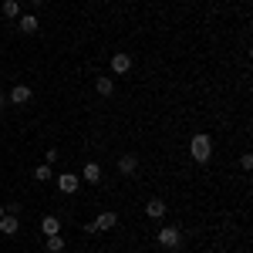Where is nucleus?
Wrapping results in <instances>:
<instances>
[{"label": "nucleus", "instance_id": "f257e3e1", "mask_svg": "<svg viewBox=\"0 0 253 253\" xmlns=\"http://www.w3.org/2000/svg\"><path fill=\"white\" fill-rule=\"evenodd\" d=\"M189 156H193V162L206 166V162L213 159V138L206 135V132H196V135L189 138Z\"/></svg>", "mask_w": 253, "mask_h": 253}, {"label": "nucleus", "instance_id": "f03ea898", "mask_svg": "<svg viewBox=\"0 0 253 253\" xmlns=\"http://www.w3.org/2000/svg\"><path fill=\"white\" fill-rule=\"evenodd\" d=\"M159 247H166V250H179V247H182V233H179V226H162V230H159Z\"/></svg>", "mask_w": 253, "mask_h": 253}, {"label": "nucleus", "instance_id": "7ed1b4c3", "mask_svg": "<svg viewBox=\"0 0 253 253\" xmlns=\"http://www.w3.org/2000/svg\"><path fill=\"white\" fill-rule=\"evenodd\" d=\"M31 98H34V91H31L27 84H14L10 95H7V101H10V105H27Z\"/></svg>", "mask_w": 253, "mask_h": 253}, {"label": "nucleus", "instance_id": "20e7f679", "mask_svg": "<svg viewBox=\"0 0 253 253\" xmlns=\"http://www.w3.org/2000/svg\"><path fill=\"white\" fill-rule=\"evenodd\" d=\"M128 71H132V58L125 51L112 54V75H128Z\"/></svg>", "mask_w": 253, "mask_h": 253}, {"label": "nucleus", "instance_id": "39448f33", "mask_svg": "<svg viewBox=\"0 0 253 253\" xmlns=\"http://www.w3.org/2000/svg\"><path fill=\"white\" fill-rule=\"evenodd\" d=\"M78 186H81V179H78L75 172L58 175V189H61V193H68V196H71V193H78Z\"/></svg>", "mask_w": 253, "mask_h": 253}, {"label": "nucleus", "instance_id": "423d86ee", "mask_svg": "<svg viewBox=\"0 0 253 253\" xmlns=\"http://www.w3.org/2000/svg\"><path fill=\"white\" fill-rule=\"evenodd\" d=\"M17 230H20L17 213H3V216H0V233H3V236H14Z\"/></svg>", "mask_w": 253, "mask_h": 253}, {"label": "nucleus", "instance_id": "0eeeda50", "mask_svg": "<svg viewBox=\"0 0 253 253\" xmlns=\"http://www.w3.org/2000/svg\"><path fill=\"white\" fill-rule=\"evenodd\" d=\"M17 27L24 31V34H38L41 17H38V14H20V17H17Z\"/></svg>", "mask_w": 253, "mask_h": 253}, {"label": "nucleus", "instance_id": "6e6552de", "mask_svg": "<svg viewBox=\"0 0 253 253\" xmlns=\"http://www.w3.org/2000/svg\"><path fill=\"white\" fill-rule=\"evenodd\" d=\"M115 223H118L115 213H98V219L91 223V230H95V233H101V230H115Z\"/></svg>", "mask_w": 253, "mask_h": 253}, {"label": "nucleus", "instance_id": "1a4fd4ad", "mask_svg": "<svg viewBox=\"0 0 253 253\" xmlns=\"http://www.w3.org/2000/svg\"><path fill=\"white\" fill-rule=\"evenodd\" d=\"M95 91L101 98H112V95H115V81L108 78V75H98V78H95Z\"/></svg>", "mask_w": 253, "mask_h": 253}, {"label": "nucleus", "instance_id": "9d476101", "mask_svg": "<svg viewBox=\"0 0 253 253\" xmlns=\"http://www.w3.org/2000/svg\"><path fill=\"white\" fill-rule=\"evenodd\" d=\"M118 172H122V175H135L138 172V156H132V152L122 156V159H118Z\"/></svg>", "mask_w": 253, "mask_h": 253}, {"label": "nucleus", "instance_id": "9b49d317", "mask_svg": "<svg viewBox=\"0 0 253 253\" xmlns=\"http://www.w3.org/2000/svg\"><path fill=\"white\" fill-rule=\"evenodd\" d=\"M81 179H84V182H101V166H98V162H84V169H81Z\"/></svg>", "mask_w": 253, "mask_h": 253}, {"label": "nucleus", "instance_id": "f8f14e48", "mask_svg": "<svg viewBox=\"0 0 253 253\" xmlns=\"http://www.w3.org/2000/svg\"><path fill=\"white\" fill-rule=\"evenodd\" d=\"M41 233L44 236H58L61 233V219L58 216H44V219H41Z\"/></svg>", "mask_w": 253, "mask_h": 253}, {"label": "nucleus", "instance_id": "ddd939ff", "mask_svg": "<svg viewBox=\"0 0 253 253\" xmlns=\"http://www.w3.org/2000/svg\"><path fill=\"white\" fill-rule=\"evenodd\" d=\"M145 216H149V219H162V216H166V203H162V199H149V203H145Z\"/></svg>", "mask_w": 253, "mask_h": 253}, {"label": "nucleus", "instance_id": "4468645a", "mask_svg": "<svg viewBox=\"0 0 253 253\" xmlns=\"http://www.w3.org/2000/svg\"><path fill=\"white\" fill-rule=\"evenodd\" d=\"M34 179H38V182H51V179H54V172H51V166H47V162H41L38 169H34Z\"/></svg>", "mask_w": 253, "mask_h": 253}, {"label": "nucleus", "instance_id": "2eb2a0df", "mask_svg": "<svg viewBox=\"0 0 253 253\" xmlns=\"http://www.w3.org/2000/svg\"><path fill=\"white\" fill-rule=\"evenodd\" d=\"M0 10H3V17H20V3L17 0H3V7H0Z\"/></svg>", "mask_w": 253, "mask_h": 253}, {"label": "nucleus", "instance_id": "dca6fc26", "mask_svg": "<svg viewBox=\"0 0 253 253\" xmlns=\"http://www.w3.org/2000/svg\"><path fill=\"white\" fill-rule=\"evenodd\" d=\"M64 250V236H47V253H61Z\"/></svg>", "mask_w": 253, "mask_h": 253}, {"label": "nucleus", "instance_id": "f3484780", "mask_svg": "<svg viewBox=\"0 0 253 253\" xmlns=\"http://www.w3.org/2000/svg\"><path fill=\"white\" fill-rule=\"evenodd\" d=\"M58 159H61L58 149H47V152H44V162H47V166H51V162H58Z\"/></svg>", "mask_w": 253, "mask_h": 253}, {"label": "nucleus", "instance_id": "a211bd4d", "mask_svg": "<svg viewBox=\"0 0 253 253\" xmlns=\"http://www.w3.org/2000/svg\"><path fill=\"white\" fill-rule=\"evenodd\" d=\"M240 166H243V169H253V156H250V152L240 156Z\"/></svg>", "mask_w": 253, "mask_h": 253}, {"label": "nucleus", "instance_id": "6ab92c4d", "mask_svg": "<svg viewBox=\"0 0 253 253\" xmlns=\"http://www.w3.org/2000/svg\"><path fill=\"white\" fill-rule=\"evenodd\" d=\"M31 7H34V10H41V7H44V0H31Z\"/></svg>", "mask_w": 253, "mask_h": 253}, {"label": "nucleus", "instance_id": "aec40b11", "mask_svg": "<svg viewBox=\"0 0 253 253\" xmlns=\"http://www.w3.org/2000/svg\"><path fill=\"white\" fill-rule=\"evenodd\" d=\"M3 108H7V98H3V95H0V112H3Z\"/></svg>", "mask_w": 253, "mask_h": 253}, {"label": "nucleus", "instance_id": "412c9836", "mask_svg": "<svg viewBox=\"0 0 253 253\" xmlns=\"http://www.w3.org/2000/svg\"><path fill=\"white\" fill-rule=\"evenodd\" d=\"M3 213H7V206H0V216H3Z\"/></svg>", "mask_w": 253, "mask_h": 253}]
</instances>
